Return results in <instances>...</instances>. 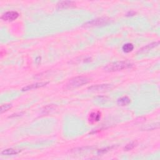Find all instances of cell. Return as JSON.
Instances as JSON below:
<instances>
[{
	"label": "cell",
	"instance_id": "obj_4",
	"mask_svg": "<svg viewBox=\"0 0 160 160\" xmlns=\"http://www.w3.org/2000/svg\"><path fill=\"white\" fill-rule=\"evenodd\" d=\"M48 83H49L48 82H42V83H35V84H29V85H28V86L24 87L22 89V91H29V90H34V89H37V88L45 86Z\"/></svg>",
	"mask_w": 160,
	"mask_h": 160
},
{
	"label": "cell",
	"instance_id": "obj_11",
	"mask_svg": "<svg viewBox=\"0 0 160 160\" xmlns=\"http://www.w3.org/2000/svg\"><path fill=\"white\" fill-rule=\"evenodd\" d=\"M74 5V3L73 1H61L57 5V7L59 9L66 8L70 7V6H73Z\"/></svg>",
	"mask_w": 160,
	"mask_h": 160
},
{
	"label": "cell",
	"instance_id": "obj_2",
	"mask_svg": "<svg viewBox=\"0 0 160 160\" xmlns=\"http://www.w3.org/2000/svg\"><path fill=\"white\" fill-rule=\"evenodd\" d=\"M90 80L88 78L84 76H77L69 81L66 85V89L67 90H72L83 86L84 84H86L89 83Z\"/></svg>",
	"mask_w": 160,
	"mask_h": 160
},
{
	"label": "cell",
	"instance_id": "obj_5",
	"mask_svg": "<svg viewBox=\"0 0 160 160\" xmlns=\"http://www.w3.org/2000/svg\"><path fill=\"white\" fill-rule=\"evenodd\" d=\"M111 88L110 84H98L94 85L88 88V90L93 91H104L107 90Z\"/></svg>",
	"mask_w": 160,
	"mask_h": 160
},
{
	"label": "cell",
	"instance_id": "obj_13",
	"mask_svg": "<svg viewBox=\"0 0 160 160\" xmlns=\"http://www.w3.org/2000/svg\"><path fill=\"white\" fill-rule=\"evenodd\" d=\"M12 108V105L11 104H5L1 105V113H3L5 111H7L8 110H9V109H11Z\"/></svg>",
	"mask_w": 160,
	"mask_h": 160
},
{
	"label": "cell",
	"instance_id": "obj_14",
	"mask_svg": "<svg viewBox=\"0 0 160 160\" xmlns=\"http://www.w3.org/2000/svg\"><path fill=\"white\" fill-rule=\"evenodd\" d=\"M136 145H137V143H135V142L130 143H129L126 146V147L125 148V150H126V151L131 150L132 149H133L135 147Z\"/></svg>",
	"mask_w": 160,
	"mask_h": 160
},
{
	"label": "cell",
	"instance_id": "obj_8",
	"mask_svg": "<svg viewBox=\"0 0 160 160\" xmlns=\"http://www.w3.org/2000/svg\"><path fill=\"white\" fill-rule=\"evenodd\" d=\"M21 151L19 149H16L13 148H9L3 150L1 152L2 155H18Z\"/></svg>",
	"mask_w": 160,
	"mask_h": 160
},
{
	"label": "cell",
	"instance_id": "obj_6",
	"mask_svg": "<svg viewBox=\"0 0 160 160\" xmlns=\"http://www.w3.org/2000/svg\"><path fill=\"white\" fill-rule=\"evenodd\" d=\"M108 21V19L106 18H100L93 20V21L88 22L86 24V26H100L106 24Z\"/></svg>",
	"mask_w": 160,
	"mask_h": 160
},
{
	"label": "cell",
	"instance_id": "obj_9",
	"mask_svg": "<svg viewBox=\"0 0 160 160\" xmlns=\"http://www.w3.org/2000/svg\"><path fill=\"white\" fill-rule=\"evenodd\" d=\"M159 45V42H154L153 43L149 44V45H146V46L142 48L141 50H139L138 53H145L146 52H148L150 50L158 46Z\"/></svg>",
	"mask_w": 160,
	"mask_h": 160
},
{
	"label": "cell",
	"instance_id": "obj_3",
	"mask_svg": "<svg viewBox=\"0 0 160 160\" xmlns=\"http://www.w3.org/2000/svg\"><path fill=\"white\" fill-rule=\"evenodd\" d=\"M19 13L16 11H11L4 13L1 16V19L4 21H13L18 18Z\"/></svg>",
	"mask_w": 160,
	"mask_h": 160
},
{
	"label": "cell",
	"instance_id": "obj_7",
	"mask_svg": "<svg viewBox=\"0 0 160 160\" xmlns=\"http://www.w3.org/2000/svg\"><path fill=\"white\" fill-rule=\"evenodd\" d=\"M118 104L120 105V106H127V105L130 104L131 103V100L130 98H128V96H123L120 98V99H118Z\"/></svg>",
	"mask_w": 160,
	"mask_h": 160
},
{
	"label": "cell",
	"instance_id": "obj_15",
	"mask_svg": "<svg viewBox=\"0 0 160 160\" xmlns=\"http://www.w3.org/2000/svg\"><path fill=\"white\" fill-rule=\"evenodd\" d=\"M113 147H108L106 148H104V149H100V150H98V155H102V154H104V153H106L107 151H108L110 149H111Z\"/></svg>",
	"mask_w": 160,
	"mask_h": 160
},
{
	"label": "cell",
	"instance_id": "obj_1",
	"mask_svg": "<svg viewBox=\"0 0 160 160\" xmlns=\"http://www.w3.org/2000/svg\"><path fill=\"white\" fill-rule=\"evenodd\" d=\"M133 66V64L128 61H116L109 64L104 68V71L107 72H114L123 70L130 68Z\"/></svg>",
	"mask_w": 160,
	"mask_h": 160
},
{
	"label": "cell",
	"instance_id": "obj_12",
	"mask_svg": "<svg viewBox=\"0 0 160 160\" xmlns=\"http://www.w3.org/2000/svg\"><path fill=\"white\" fill-rule=\"evenodd\" d=\"M123 51L126 53H128L131 52L134 49V46L131 43H127L123 45L122 48Z\"/></svg>",
	"mask_w": 160,
	"mask_h": 160
},
{
	"label": "cell",
	"instance_id": "obj_10",
	"mask_svg": "<svg viewBox=\"0 0 160 160\" xmlns=\"http://www.w3.org/2000/svg\"><path fill=\"white\" fill-rule=\"evenodd\" d=\"M101 118V113L100 112H97V113H92L89 118V121L90 122L92 123H94L98 122L100 120V119Z\"/></svg>",
	"mask_w": 160,
	"mask_h": 160
}]
</instances>
